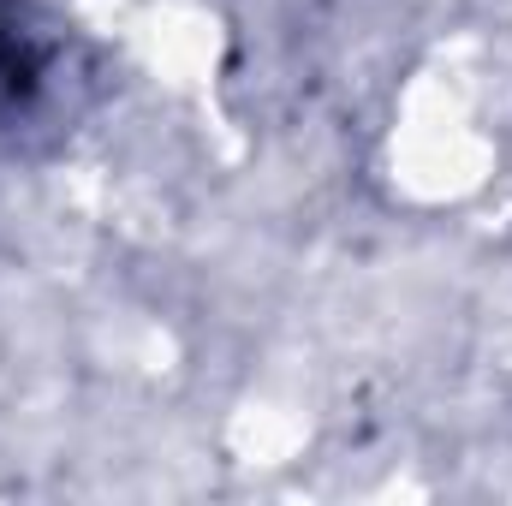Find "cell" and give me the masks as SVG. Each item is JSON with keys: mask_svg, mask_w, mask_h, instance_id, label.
Wrapping results in <instances>:
<instances>
[{"mask_svg": "<svg viewBox=\"0 0 512 506\" xmlns=\"http://www.w3.org/2000/svg\"><path fill=\"white\" fill-rule=\"evenodd\" d=\"M12 72H18V48H12L6 30H0V84H12Z\"/></svg>", "mask_w": 512, "mask_h": 506, "instance_id": "1", "label": "cell"}]
</instances>
